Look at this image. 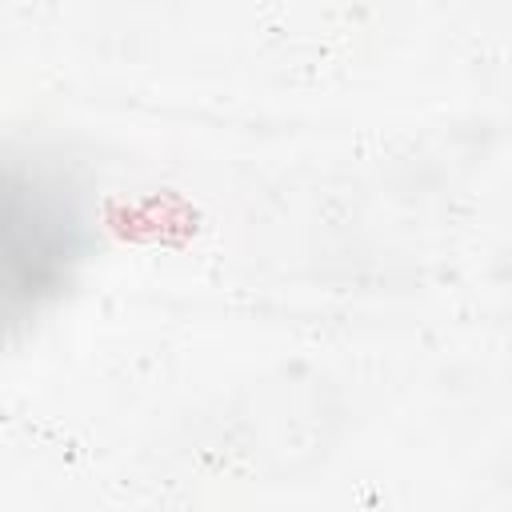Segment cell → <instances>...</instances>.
<instances>
[{"instance_id":"cell-1","label":"cell","mask_w":512,"mask_h":512,"mask_svg":"<svg viewBox=\"0 0 512 512\" xmlns=\"http://www.w3.org/2000/svg\"><path fill=\"white\" fill-rule=\"evenodd\" d=\"M80 252L84 204L76 184L52 160H0V328L52 300Z\"/></svg>"}]
</instances>
